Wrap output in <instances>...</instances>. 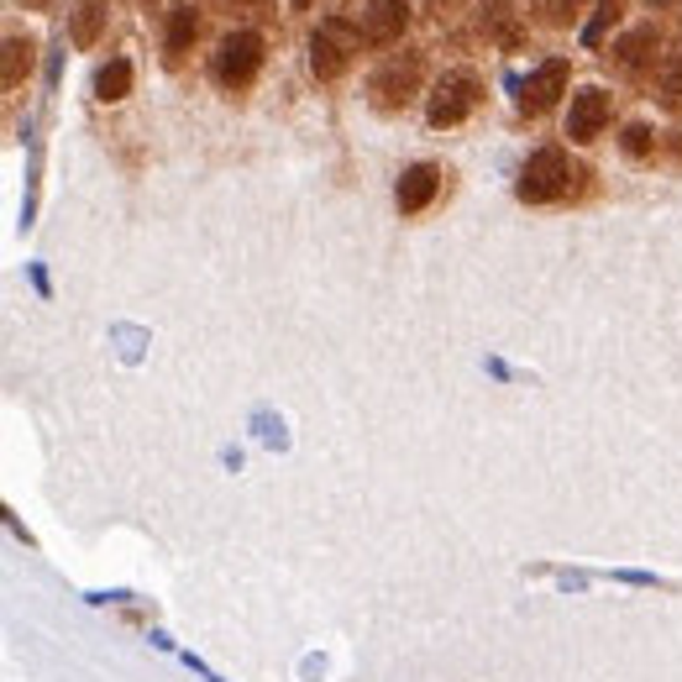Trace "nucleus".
<instances>
[{
    "mask_svg": "<svg viewBox=\"0 0 682 682\" xmlns=\"http://www.w3.org/2000/svg\"><path fill=\"white\" fill-rule=\"evenodd\" d=\"M624 5H630V0H598V11H615V16H620Z\"/></svg>",
    "mask_w": 682,
    "mask_h": 682,
    "instance_id": "aec40b11",
    "label": "nucleus"
},
{
    "mask_svg": "<svg viewBox=\"0 0 682 682\" xmlns=\"http://www.w3.org/2000/svg\"><path fill=\"white\" fill-rule=\"evenodd\" d=\"M431 5H451V0H431Z\"/></svg>",
    "mask_w": 682,
    "mask_h": 682,
    "instance_id": "5701e85b",
    "label": "nucleus"
},
{
    "mask_svg": "<svg viewBox=\"0 0 682 682\" xmlns=\"http://www.w3.org/2000/svg\"><path fill=\"white\" fill-rule=\"evenodd\" d=\"M289 5H295V11H310V5H315V0H289Z\"/></svg>",
    "mask_w": 682,
    "mask_h": 682,
    "instance_id": "4be33fe9",
    "label": "nucleus"
},
{
    "mask_svg": "<svg viewBox=\"0 0 682 682\" xmlns=\"http://www.w3.org/2000/svg\"><path fill=\"white\" fill-rule=\"evenodd\" d=\"M37 69V42L32 37H5V69H0V85L22 89Z\"/></svg>",
    "mask_w": 682,
    "mask_h": 682,
    "instance_id": "ddd939ff",
    "label": "nucleus"
},
{
    "mask_svg": "<svg viewBox=\"0 0 682 682\" xmlns=\"http://www.w3.org/2000/svg\"><path fill=\"white\" fill-rule=\"evenodd\" d=\"M609 121H615V100L598 85H583L572 95V106H567V137H572L578 148H588V142H598V137L609 132Z\"/></svg>",
    "mask_w": 682,
    "mask_h": 682,
    "instance_id": "423d86ee",
    "label": "nucleus"
},
{
    "mask_svg": "<svg viewBox=\"0 0 682 682\" xmlns=\"http://www.w3.org/2000/svg\"><path fill=\"white\" fill-rule=\"evenodd\" d=\"M436 189H442V169H436V163H410V169L399 174L394 206H399V215H420V210L436 200Z\"/></svg>",
    "mask_w": 682,
    "mask_h": 682,
    "instance_id": "9d476101",
    "label": "nucleus"
},
{
    "mask_svg": "<svg viewBox=\"0 0 682 682\" xmlns=\"http://www.w3.org/2000/svg\"><path fill=\"white\" fill-rule=\"evenodd\" d=\"M483 32L499 42V48H520V11H514V0H483Z\"/></svg>",
    "mask_w": 682,
    "mask_h": 682,
    "instance_id": "f8f14e48",
    "label": "nucleus"
},
{
    "mask_svg": "<svg viewBox=\"0 0 682 682\" xmlns=\"http://www.w3.org/2000/svg\"><path fill=\"white\" fill-rule=\"evenodd\" d=\"M478 100H483V79H478L473 69H451L436 79L431 89V100H425V121L446 132V126H462V121L478 111Z\"/></svg>",
    "mask_w": 682,
    "mask_h": 682,
    "instance_id": "39448f33",
    "label": "nucleus"
},
{
    "mask_svg": "<svg viewBox=\"0 0 682 682\" xmlns=\"http://www.w3.org/2000/svg\"><path fill=\"white\" fill-rule=\"evenodd\" d=\"M22 5H27V11H48V0H22Z\"/></svg>",
    "mask_w": 682,
    "mask_h": 682,
    "instance_id": "412c9836",
    "label": "nucleus"
},
{
    "mask_svg": "<svg viewBox=\"0 0 682 682\" xmlns=\"http://www.w3.org/2000/svg\"><path fill=\"white\" fill-rule=\"evenodd\" d=\"M106 16H111V11H106V0H79V5H74L69 37H74V48H79V53H89V48L100 42V32H106Z\"/></svg>",
    "mask_w": 682,
    "mask_h": 682,
    "instance_id": "4468645a",
    "label": "nucleus"
},
{
    "mask_svg": "<svg viewBox=\"0 0 682 682\" xmlns=\"http://www.w3.org/2000/svg\"><path fill=\"white\" fill-rule=\"evenodd\" d=\"M567 79H572V63L567 59H546L531 79L520 85V116H546L557 100L567 95Z\"/></svg>",
    "mask_w": 682,
    "mask_h": 682,
    "instance_id": "6e6552de",
    "label": "nucleus"
},
{
    "mask_svg": "<svg viewBox=\"0 0 682 682\" xmlns=\"http://www.w3.org/2000/svg\"><path fill=\"white\" fill-rule=\"evenodd\" d=\"M357 53H362V27H352L347 16H326L310 37V74L321 85H336V79L352 74Z\"/></svg>",
    "mask_w": 682,
    "mask_h": 682,
    "instance_id": "f03ea898",
    "label": "nucleus"
},
{
    "mask_svg": "<svg viewBox=\"0 0 682 682\" xmlns=\"http://www.w3.org/2000/svg\"><path fill=\"white\" fill-rule=\"evenodd\" d=\"M656 100L667 106V111H682V53L661 63V74H656Z\"/></svg>",
    "mask_w": 682,
    "mask_h": 682,
    "instance_id": "a211bd4d",
    "label": "nucleus"
},
{
    "mask_svg": "<svg viewBox=\"0 0 682 682\" xmlns=\"http://www.w3.org/2000/svg\"><path fill=\"white\" fill-rule=\"evenodd\" d=\"M578 5H583V0H531V16L541 22V27L562 32V27L578 22Z\"/></svg>",
    "mask_w": 682,
    "mask_h": 682,
    "instance_id": "f3484780",
    "label": "nucleus"
},
{
    "mask_svg": "<svg viewBox=\"0 0 682 682\" xmlns=\"http://www.w3.org/2000/svg\"><path fill=\"white\" fill-rule=\"evenodd\" d=\"M195 37H200V11L195 5H169V22H163V59L184 63V53L195 48Z\"/></svg>",
    "mask_w": 682,
    "mask_h": 682,
    "instance_id": "9b49d317",
    "label": "nucleus"
},
{
    "mask_svg": "<svg viewBox=\"0 0 682 682\" xmlns=\"http://www.w3.org/2000/svg\"><path fill=\"white\" fill-rule=\"evenodd\" d=\"M263 37L258 32H226L221 37V48H215V59H210V74H215V85L226 89V95H247V89L258 85V74H263Z\"/></svg>",
    "mask_w": 682,
    "mask_h": 682,
    "instance_id": "20e7f679",
    "label": "nucleus"
},
{
    "mask_svg": "<svg viewBox=\"0 0 682 682\" xmlns=\"http://www.w3.org/2000/svg\"><path fill=\"white\" fill-rule=\"evenodd\" d=\"M661 148H667V158H672V163L682 169V126H672V132L661 137Z\"/></svg>",
    "mask_w": 682,
    "mask_h": 682,
    "instance_id": "6ab92c4d",
    "label": "nucleus"
},
{
    "mask_svg": "<svg viewBox=\"0 0 682 682\" xmlns=\"http://www.w3.org/2000/svg\"><path fill=\"white\" fill-rule=\"evenodd\" d=\"M410 27V0H368L362 5V42L368 48H394Z\"/></svg>",
    "mask_w": 682,
    "mask_h": 682,
    "instance_id": "1a4fd4ad",
    "label": "nucleus"
},
{
    "mask_svg": "<svg viewBox=\"0 0 682 682\" xmlns=\"http://www.w3.org/2000/svg\"><path fill=\"white\" fill-rule=\"evenodd\" d=\"M656 48H661V32L652 22H641V27H630L615 37V48H609V63L620 69L624 79H646L656 69Z\"/></svg>",
    "mask_w": 682,
    "mask_h": 682,
    "instance_id": "0eeeda50",
    "label": "nucleus"
},
{
    "mask_svg": "<svg viewBox=\"0 0 682 682\" xmlns=\"http://www.w3.org/2000/svg\"><path fill=\"white\" fill-rule=\"evenodd\" d=\"M572 158L567 148L557 142H546V148H535L525 163H520V178H514V195L525 200V206H557L572 195Z\"/></svg>",
    "mask_w": 682,
    "mask_h": 682,
    "instance_id": "f257e3e1",
    "label": "nucleus"
},
{
    "mask_svg": "<svg viewBox=\"0 0 682 682\" xmlns=\"http://www.w3.org/2000/svg\"><path fill=\"white\" fill-rule=\"evenodd\" d=\"M420 85H425V53H394L368 74V106L394 116V111H405L416 100Z\"/></svg>",
    "mask_w": 682,
    "mask_h": 682,
    "instance_id": "7ed1b4c3",
    "label": "nucleus"
},
{
    "mask_svg": "<svg viewBox=\"0 0 682 682\" xmlns=\"http://www.w3.org/2000/svg\"><path fill=\"white\" fill-rule=\"evenodd\" d=\"M656 148H661V137H656L646 121H630V126L620 132V152L630 158V163H652Z\"/></svg>",
    "mask_w": 682,
    "mask_h": 682,
    "instance_id": "dca6fc26",
    "label": "nucleus"
},
{
    "mask_svg": "<svg viewBox=\"0 0 682 682\" xmlns=\"http://www.w3.org/2000/svg\"><path fill=\"white\" fill-rule=\"evenodd\" d=\"M126 95H132V63L126 59L100 63V74H95V100H100V106H121Z\"/></svg>",
    "mask_w": 682,
    "mask_h": 682,
    "instance_id": "2eb2a0df",
    "label": "nucleus"
}]
</instances>
